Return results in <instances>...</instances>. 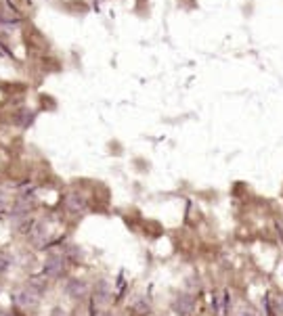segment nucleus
<instances>
[{
  "label": "nucleus",
  "mask_w": 283,
  "mask_h": 316,
  "mask_svg": "<svg viewBox=\"0 0 283 316\" xmlns=\"http://www.w3.org/2000/svg\"><path fill=\"white\" fill-rule=\"evenodd\" d=\"M212 308H214L216 316H224L227 314V308H229V293L227 291H218L212 300Z\"/></svg>",
  "instance_id": "nucleus-1"
},
{
  "label": "nucleus",
  "mask_w": 283,
  "mask_h": 316,
  "mask_svg": "<svg viewBox=\"0 0 283 316\" xmlns=\"http://www.w3.org/2000/svg\"><path fill=\"white\" fill-rule=\"evenodd\" d=\"M193 306H195V304H193V300H191L189 295H181L179 300L174 302V310H179L181 314H191Z\"/></svg>",
  "instance_id": "nucleus-2"
},
{
  "label": "nucleus",
  "mask_w": 283,
  "mask_h": 316,
  "mask_svg": "<svg viewBox=\"0 0 283 316\" xmlns=\"http://www.w3.org/2000/svg\"><path fill=\"white\" fill-rule=\"evenodd\" d=\"M237 316H256V312L254 310H250V308H245V310H239V314Z\"/></svg>",
  "instance_id": "nucleus-3"
}]
</instances>
